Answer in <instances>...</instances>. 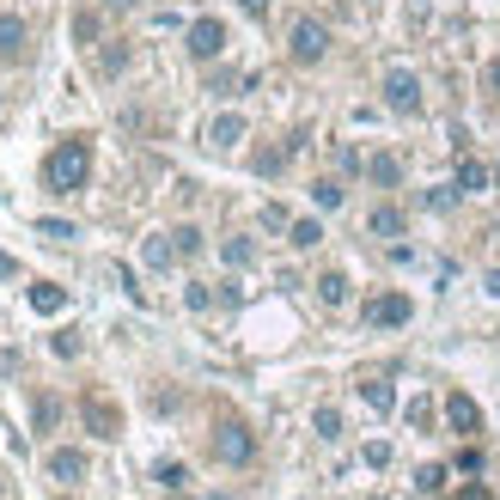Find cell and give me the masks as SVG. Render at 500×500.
I'll list each match as a JSON object with an SVG mask.
<instances>
[{"instance_id": "6da1fadb", "label": "cell", "mask_w": 500, "mask_h": 500, "mask_svg": "<svg viewBox=\"0 0 500 500\" xmlns=\"http://www.w3.org/2000/svg\"><path fill=\"white\" fill-rule=\"evenodd\" d=\"M86 178H92V140L86 135H67L43 159V183L56 189V196H74V189H86Z\"/></svg>"}, {"instance_id": "7a4b0ae2", "label": "cell", "mask_w": 500, "mask_h": 500, "mask_svg": "<svg viewBox=\"0 0 500 500\" xmlns=\"http://www.w3.org/2000/svg\"><path fill=\"white\" fill-rule=\"evenodd\" d=\"M287 49H293V61H300V67H318V61L330 56V25H323V19H293Z\"/></svg>"}, {"instance_id": "3957f363", "label": "cell", "mask_w": 500, "mask_h": 500, "mask_svg": "<svg viewBox=\"0 0 500 500\" xmlns=\"http://www.w3.org/2000/svg\"><path fill=\"white\" fill-rule=\"evenodd\" d=\"M214 458L232 464V470L250 464V458H257V434H250L244 421H220V427H214Z\"/></svg>"}, {"instance_id": "277c9868", "label": "cell", "mask_w": 500, "mask_h": 500, "mask_svg": "<svg viewBox=\"0 0 500 500\" xmlns=\"http://www.w3.org/2000/svg\"><path fill=\"white\" fill-rule=\"evenodd\" d=\"M366 330H403V323L415 318V300L409 293H379V300H366Z\"/></svg>"}, {"instance_id": "5b68a950", "label": "cell", "mask_w": 500, "mask_h": 500, "mask_svg": "<svg viewBox=\"0 0 500 500\" xmlns=\"http://www.w3.org/2000/svg\"><path fill=\"white\" fill-rule=\"evenodd\" d=\"M384 104H391L397 117H415L421 110V80L409 67H391V74H384Z\"/></svg>"}, {"instance_id": "8992f818", "label": "cell", "mask_w": 500, "mask_h": 500, "mask_svg": "<svg viewBox=\"0 0 500 500\" xmlns=\"http://www.w3.org/2000/svg\"><path fill=\"white\" fill-rule=\"evenodd\" d=\"M220 49H226V25L220 19H196L189 25V56L196 61H214Z\"/></svg>"}, {"instance_id": "52a82bcc", "label": "cell", "mask_w": 500, "mask_h": 500, "mask_svg": "<svg viewBox=\"0 0 500 500\" xmlns=\"http://www.w3.org/2000/svg\"><path fill=\"white\" fill-rule=\"evenodd\" d=\"M445 421H452V434H482V409H476V397H464V391H452L445 397Z\"/></svg>"}, {"instance_id": "ba28073f", "label": "cell", "mask_w": 500, "mask_h": 500, "mask_svg": "<svg viewBox=\"0 0 500 500\" xmlns=\"http://www.w3.org/2000/svg\"><path fill=\"white\" fill-rule=\"evenodd\" d=\"M86 427L98 434V440H117V427H122V415L110 409L104 397H86Z\"/></svg>"}, {"instance_id": "9c48e42d", "label": "cell", "mask_w": 500, "mask_h": 500, "mask_svg": "<svg viewBox=\"0 0 500 500\" xmlns=\"http://www.w3.org/2000/svg\"><path fill=\"white\" fill-rule=\"evenodd\" d=\"M403 208H391V201H379V208H372V214H366V232H372V239H403Z\"/></svg>"}, {"instance_id": "30bf717a", "label": "cell", "mask_w": 500, "mask_h": 500, "mask_svg": "<svg viewBox=\"0 0 500 500\" xmlns=\"http://www.w3.org/2000/svg\"><path fill=\"white\" fill-rule=\"evenodd\" d=\"M366 178L379 183V189H397L403 183V159L397 153H372V159H366Z\"/></svg>"}, {"instance_id": "8fae6325", "label": "cell", "mask_w": 500, "mask_h": 500, "mask_svg": "<svg viewBox=\"0 0 500 500\" xmlns=\"http://www.w3.org/2000/svg\"><path fill=\"white\" fill-rule=\"evenodd\" d=\"M361 397H366V409H372V415H391V409H397L391 379H361Z\"/></svg>"}, {"instance_id": "7c38bea8", "label": "cell", "mask_w": 500, "mask_h": 500, "mask_svg": "<svg viewBox=\"0 0 500 500\" xmlns=\"http://www.w3.org/2000/svg\"><path fill=\"white\" fill-rule=\"evenodd\" d=\"M25 37L31 31H25L19 13H0V56H25Z\"/></svg>"}, {"instance_id": "4fadbf2b", "label": "cell", "mask_w": 500, "mask_h": 500, "mask_svg": "<svg viewBox=\"0 0 500 500\" xmlns=\"http://www.w3.org/2000/svg\"><path fill=\"white\" fill-rule=\"evenodd\" d=\"M140 257H147V269H171V262H178V239H171V232H153Z\"/></svg>"}, {"instance_id": "5bb4252c", "label": "cell", "mask_w": 500, "mask_h": 500, "mask_svg": "<svg viewBox=\"0 0 500 500\" xmlns=\"http://www.w3.org/2000/svg\"><path fill=\"white\" fill-rule=\"evenodd\" d=\"M61 305H67V293H61L56 281H37V287H31V311H37V318H56Z\"/></svg>"}, {"instance_id": "9a60e30c", "label": "cell", "mask_w": 500, "mask_h": 500, "mask_svg": "<svg viewBox=\"0 0 500 500\" xmlns=\"http://www.w3.org/2000/svg\"><path fill=\"white\" fill-rule=\"evenodd\" d=\"M208 140H214V147H239V140H244V117H239V110H226V117H214Z\"/></svg>"}, {"instance_id": "2e32d148", "label": "cell", "mask_w": 500, "mask_h": 500, "mask_svg": "<svg viewBox=\"0 0 500 500\" xmlns=\"http://www.w3.org/2000/svg\"><path fill=\"white\" fill-rule=\"evenodd\" d=\"M49 476L56 482H80L86 476V452H56V458H49Z\"/></svg>"}, {"instance_id": "e0dca14e", "label": "cell", "mask_w": 500, "mask_h": 500, "mask_svg": "<svg viewBox=\"0 0 500 500\" xmlns=\"http://www.w3.org/2000/svg\"><path fill=\"white\" fill-rule=\"evenodd\" d=\"M488 178H495V171H488L482 159H464V165H458V189H464V196H476V189H488Z\"/></svg>"}, {"instance_id": "ac0fdd59", "label": "cell", "mask_w": 500, "mask_h": 500, "mask_svg": "<svg viewBox=\"0 0 500 500\" xmlns=\"http://www.w3.org/2000/svg\"><path fill=\"white\" fill-rule=\"evenodd\" d=\"M318 300H323V305H342V300H348V275H342V269L318 275Z\"/></svg>"}, {"instance_id": "d6986e66", "label": "cell", "mask_w": 500, "mask_h": 500, "mask_svg": "<svg viewBox=\"0 0 500 500\" xmlns=\"http://www.w3.org/2000/svg\"><path fill=\"white\" fill-rule=\"evenodd\" d=\"M287 244L311 250V244H323V226H318V220H293V226H287Z\"/></svg>"}, {"instance_id": "ffe728a7", "label": "cell", "mask_w": 500, "mask_h": 500, "mask_svg": "<svg viewBox=\"0 0 500 500\" xmlns=\"http://www.w3.org/2000/svg\"><path fill=\"white\" fill-rule=\"evenodd\" d=\"M226 262H232V269H250V262H257V244L250 239H226V250H220Z\"/></svg>"}, {"instance_id": "44dd1931", "label": "cell", "mask_w": 500, "mask_h": 500, "mask_svg": "<svg viewBox=\"0 0 500 500\" xmlns=\"http://www.w3.org/2000/svg\"><path fill=\"white\" fill-rule=\"evenodd\" d=\"M311 201H318L323 214H330V208H342V183L336 178H318V183H311Z\"/></svg>"}, {"instance_id": "7402d4cb", "label": "cell", "mask_w": 500, "mask_h": 500, "mask_svg": "<svg viewBox=\"0 0 500 500\" xmlns=\"http://www.w3.org/2000/svg\"><path fill=\"white\" fill-rule=\"evenodd\" d=\"M31 421H37L43 434H49V427L61 421V403H56V397H37V409H31Z\"/></svg>"}, {"instance_id": "603a6c76", "label": "cell", "mask_w": 500, "mask_h": 500, "mask_svg": "<svg viewBox=\"0 0 500 500\" xmlns=\"http://www.w3.org/2000/svg\"><path fill=\"white\" fill-rule=\"evenodd\" d=\"M311 427H318V440H336V434H342V415H336V409H318V415H311Z\"/></svg>"}, {"instance_id": "cb8c5ba5", "label": "cell", "mask_w": 500, "mask_h": 500, "mask_svg": "<svg viewBox=\"0 0 500 500\" xmlns=\"http://www.w3.org/2000/svg\"><path fill=\"white\" fill-rule=\"evenodd\" d=\"M171 239H178V257H196V250H201V232H196V226H178Z\"/></svg>"}, {"instance_id": "d4e9b609", "label": "cell", "mask_w": 500, "mask_h": 500, "mask_svg": "<svg viewBox=\"0 0 500 500\" xmlns=\"http://www.w3.org/2000/svg\"><path fill=\"white\" fill-rule=\"evenodd\" d=\"M37 232L49 244H67V239H74V226H67V220H37Z\"/></svg>"}, {"instance_id": "484cf974", "label": "cell", "mask_w": 500, "mask_h": 500, "mask_svg": "<svg viewBox=\"0 0 500 500\" xmlns=\"http://www.w3.org/2000/svg\"><path fill=\"white\" fill-rule=\"evenodd\" d=\"M464 189L458 183H452V189H427V208H434V214H445V208H452V201H458Z\"/></svg>"}, {"instance_id": "4316f807", "label": "cell", "mask_w": 500, "mask_h": 500, "mask_svg": "<svg viewBox=\"0 0 500 500\" xmlns=\"http://www.w3.org/2000/svg\"><path fill=\"white\" fill-rule=\"evenodd\" d=\"M74 37H80V43H98V13H80V19H74Z\"/></svg>"}, {"instance_id": "83f0119b", "label": "cell", "mask_w": 500, "mask_h": 500, "mask_svg": "<svg viewBox=\"0 0 500 500\" xmlns=\"http://www.w3.org/2000/svg\"><path fill=\"white\" fill-rule=\"evenodd\" d=\"M159 482L165 488H189V470L183 464H159Z\"/></svg>"}, {"instance_id": "f1b7e54d", "label": "cell", "mask_w": 500, "mask_h": 500, "mask_svg": "<svg viewBox=\"0 0 500 500\" xmlns=\"http://www.w3.org/2000/svg\"><path fill=\"white\" fill-rule=\"evenodd\" d=\"M122 61H128V49L117 43V49H104V56H98V67H104V74H122Z\"/></svg>"}, {"instance_id": "f546056e", "label": "cell", "mask_w": 500, "mask_h": 500, "mask_svg": "<svg viewBox=\"0 0 500 500\" xmlns=\"http://www.w3.org/2000/svg\"><path fill=\"white\" fill-rule=\"evenodd\" d=\"M421 488H427V495H434V488H445V464H427V470H421Z\"/></svg>"}, {"instance_id": "4dcf8cb0", "label": "cell", "mask_w": 500, "mask_h": 500, "mask_svg": "<svg viewBox=\"0 0 500 500\" xmlns=\"http://www.w3.org/2000/svg\"><path fill=\"white\" fill-rule=\"evenodd\" d=\"M262 226H269V232H287L293 220H287V208H262Z\"/></svg>"}, {"instance_id": "1f68e13d", "label": "cell", "mask_w": 500, "mask_h": 500, "mask_svg": "<svg viewBox=\"0 0 500 500\" xmlns=\"http://www.w3.org/2000/svg\"><path fill=\"white\" fill-rule=\"evenodd\" d=\"M458 470H464V476H476V470H482V452H476V445H464V452H458Z\"/></svg>"}, {"instance_id": "d6a6232c", "label": "cell", "mask_w": 500, "mask_h": 500, "mask_svg": "<svg viewBox=\"0 0 500 500\" xmlns=\"http://www.w3.org/2000/svg\"><path fill=\"white\" fill-rule=\"evenodd\" d=\"M366 464H372V470H384V464H391V445L372 440V445H366Z\"/></svg>"}, {"instance_id": "836d02e7", "label": "cell", "mask_w": 500, "mask_h": 500, "mask_svg": "<svg viewBox=\"0 0 500 500\" xmlns=\"http://www.w3.org/2000/svg\"><path fill=\"white\" fill-rule=\"evenodd\" d=\"M183 300H189V311H208V305H214V293H208V287H189Z\"/></svg>"}, {"instance_id": "e575fe53", "label": "cell", "mask_w": 500, "mask_h": 500, "mask_svg": "<svg viewBox=\"0 0 500 500\" xmlns=\"http://www.w3.org/2000/svg\"><path fill=\"white\" fill-rule=\"evenodd\" d=\"M244 13H250V19H262V13H269V6H275V0H239Z\"/></svg>"}, {"instance_id": "d590c367", "label": "cell", "mask_w": 500, "mask_h": 500, "mask_svg": "<svg viewBox=\"0 0 500 500\" xmlns=\"http://www.w3.org/2000/svg\"><path fill=\"white\" fill-rule=\"evenodd\" d=\"M482 80H488V92L500 98V61H488V74H482Z\"/></svg>"}, {"instance_id": "8d00e7d4", "label": "cell", "mask_w": 500, "mask_h": 500, "mask_svg": "<svg viewBox=\"0 0 500 500\" xmlns=\"http://www.w3.org/2000/svg\"><path fill=\"white\" fill-rule=\"evenodd\" d=\"M13 275H19V262H13L6 250H0V281H13Z\"/></svg>"}, {"instance_id": "74e56055", "label": "cell", "mask_w": 500, "mask_h": 500, "mask_svg": "<svg viewBox=\"0 0 500 500\" xmlns=\"http://www.w3.org/2000/svg\"><path fill=\"white\" fill-rule=\"evenodd\" d=\"M104 6H110V13H128V6H135V0H104Z\"/></svg>"}, {"instance_id": "f35d334b", "label": "cell", "mask_w": 500, "mask_h": 500, "mask_svg": "<svg viewBox=\"0 0 500 500\" xmlns=\"http://www.w3.org/2000/svg\"><path fill=\"white\" fill-rule=\"evenodd\" d=\"M458 500H488V495H482V488H464V495Z\"/></svg>"}]
</instances>
